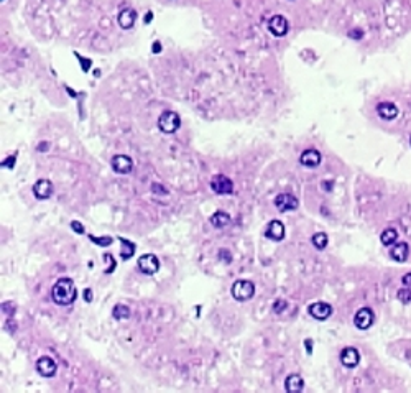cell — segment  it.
<instances>
[{"mask_svg":"<svg viewBox=\"0 0 411 393\" xmlns=\"http://www.w3.org/2000/svg\"><path fill=\"white\" fill-rule=\"evenodd\" d=\"M51 298L56 305L69 306L76 301V287L71 278H59L51 289Z\"/></svg>","mask_w":411,"mask_h":393,"instance_id":"obj_1","label":"cell"},{"mask_svg":"<svg viewBox=\"0 0 411 393\" xmlns=\"http://www.w3.org/2000/svg\"><path fill=\"white\" fill-rule=\"evenodd\" d=\"M179 127H181V119H179V115L176 114V112L166 110V112H163V114L160 115L158 129L162 130L163 133L171 135V133L176 132Z\"/></svg>","mask_w":411,"mask_h":393,"instance_id":"obj_2","label":"cell"},{"mask_svg":"<svg viewBox=\"0 0 411 393\" xmlns=\"http://www.w3.org/2000/svg\"><path fill=\"white\" fill-rule=\"evenodd\" d=\"M255 294V285L248 280H237L232 285V296L237 301H248Z\"/></svg>","mask_w":411,"mask_h":393,"instance_id":"obj_3","label":"cell"},{"mask_svg":"<svg viewBox=\"0 0 411 393\" xmlns=\"http://www.w3.org/2000/svg\"><path fill=\"white\" fill-rule=\"evenodd\" d=\"M211 188L216 194H232L234 183H232V180H229L227 176L216 175L211 180Z\"/></svg>","mask_w":411,"mask_h":393,"instance_id":"obj_4","label":"cell"},{"mask_svg":"<svg viewBox=\"0 0 411 393\" xmlns=\"http://www.w3.org/2000/svg\"><path fill=\"white\" fill-rule=\"evenodd\" d=\"M138 270L145 275H153L160 270V260L157 255L153 254H145L138 259Z\"/></svg>","mask_w":411,"mask_h":393,"instance_id":"obj_5","label":"cell"},{"mask_svg":"<svg viewBox=\"0 0 411 393\" xmlns=\"http://www.w3.org/2000/svg\"><path fill=\"white\" fill-rule=\"evenodd\" d=\"M373 321H375V314L370 308H362L356 313V317H354V324H356L357 329L365 331L368 327H372Z\"/></svg>","mask_w":411,"mask_h":393,"instance_id":"obj_6","label":"cell"},{"mask_svg":"<svg viewBox=\"0 0 411 393\" xmlns=\"http://www.w3.org/2000/svg\"><path fill=\"white\" fill-rule=\"evenodd\" d=\"M308 313L314 317V319L326 321L330 314H332V306L328 305V303L318 301V303H313V305L308 308Z\"/></svg>","mask_w":411,"mask_h":393,"instance_id":"obj_7","label":"cell"},{"mask_svg":"<svg viewBox=\"0 0 411 393\" xmlns=\"http://www.w3.org/2000/svg\"><path fill=\"white\" fill-rule=\"evenodd\" d=\"M33 194L40 201L50 199L51 194H53V183L50 180H38L33 184Z\"/></svg>","mask_w":411,"mask_h":393,"instance_id":"obj_8","label":"cell"},{"mask_svg":"<svg viewBox=\"0 0 411 393\" xmlns=\"http://www.w3.org/2000/svg\"><path fill=\"white\" fill-rule=\"evenodd\" d=\"M134 168V161H132L130 157L127 155H115L112 158V170L119 175H129Z\"/></svg>","mask_w":411,"mask_h":393,"instance_id":"obj_9","label":"cell"},{"mask_svg":"<svg viewBox=\"0 0 411 393\" xmlns=\"http://www.w3.org/2000/svg\"><path fill=\"white\" fill-rule=\"evenodd\" d=\"M275 206L280 212H286V210H295L298 208V199L290 193H281L276 196Z\"/></svg>","mask_w":411,"mask_h":393,"instance_id":"obj_10","label":"cell"},{"mask_svg":"<svg viewBox=\"0 0 411 393\" xmlns=\"http://www.w3.org/2000/svg\"><path fill=\"white\" fill-rule=\"evenodd\" d=\"M268 30L275 36H285L288 33V20L283 15H273L268 22Z\"/></svg>","mask_w":411,"mask_h":393,"instance_id":"obj_11","label":"cell"},{"mask_svg":"<svg viewBox=\"0 0 411 393\" xmlns=\"http://www.w3.org/2000/svg\"><path fill=\"white\" fill-rule=\"evenodd\" d=\"M267 238H270L273 242H280L285 238V226H283L281 221H278V219H273L270 221L267 227V232H265Z\"/></svg>","mask_w":411,"mask_h":393,"instance_id":"obj_12","label":"cell"},{"mask_svg":"<svg viewBox=\"0 0 411 393\" xmlns=\"http://www.w3.org/2000/svg\"><path fill=\"white\" fill-rule=\"evenodd\" d=\"M341 362L344 367L354 368L358 366V362H360V354H358V350L356 347H346V349H342V352H341Z\"/></svg>","mask_w":411,"mask_h":393,"instance_id":"obj_13","label":"cell"},{"mask_svg":"<svg viewBox=\"0 0 411 393\" xmlns=\"http://www.w3.org/2000/svg\"><path fill=\"white\" fill-rule=\"evenodd\" d=\"M36 370H38L40 375H43V377H55L58 367H56L55 360L51 357H41V359H38V362H36Z\"/></svg>","mask_w":411,"mask_h":393,"instance_id":"obj_14","label":"cell"},{"mask_svg":"<svg viewBox=\"0 0 411 393\" xmlns=\"http://www.w3.org/2000/svg\"><path fill=\"white\" fill-rule=\"evenodd\" d=\"M321 160H323V158H321V153L318 152V150H314V148L304 150V152L301 153V157H300V163L303 166H308V168L319 166Z\"/></svg>","mask_w":411,"mask_h":393,"instance_id":"obj_15","label":"cell"},{"mask_svg":"<svg viewBox=\"0 0 411 393\" xmlns=\"http://www.w3.org/2000/svg\"><path fill=\"white\" fill-rule=\"evenodd\" d=\"M377 114H379L384 120H393L398 115V107L391 102H380L377 105Z\"/></svg>","mask_w":411,"mask_h":393,"instance_id":"obj_16","label":"cell"},{"mask_svg":"<svg viewBox=\"0 0 411 393\" xmlns=\"http://www.w3.org/2000/svg\"><path fill=\"white\" fill-rule=\"evenodd\" d=\"M285 388L288 393H300V392H303L304 382H303V378H301V375H298V373H290L285 380Z\"/></svg>","mask_w":411,"mask_h":393,"instance_id":"obj_17","label":"cell"},{"mask_svg":"<svg viewBox=\"0 0 411 393\" xmlns=\"http://www.w3.org/2000/svg\"><path fill=\"white\" fill-rule=\"evenodd\" d=\"M135 20H137V12L130 7L124 8V10L119 13V25H120V28H124V30H130V28L134 26Z\"/></svg>","mask_w":411,"mask_h":393,"instance_id":"obj_18","label":"cell"},{"mask_svg":"<svg viewBox=\"0 0 411 393\" xmlns=\"http://www.w3.org/2000/svg\"><path fill=\"white\" fill-rule=\"evenodd\" d=\"M408 255H410V247L406 242H398V244H395L393 249L390 250L391 260H395V262H406Z\"/></svg>","mask_w":411,"mask_h":393,"instance_id":"obj_19","label":"cell"},{"mask_svg":"<svg viewBox=\"0 0 411 393\" xmlns=\"http://www.w3.org/2000/svg\"><path fill=\"white\" fill-rule=\"evenodd\" d=\"M232 222V219L227 212H224V210H217L214 216H211V224L217 229H222L225 226H229V224Z\"/></svg>","mask_w":411,"mask_h":393,"instance_id":"obj_20","label":"cell"},{"mask_svg":"<svg viewBox=\"0 0 411 393\" xmlns=\"http://www.w3.org/2000/svg\"><path fill=\"white\" fill-rule=\"evenodd\" d=\"M380 240H382V244L386 245V247L395 245L396 242H398V234H396L395 229H385L380 236Z\"/></svg>","mask_w":411,"mask_h":393,"instance_id":"obj_21","label":"cell"},{"mask_svg":"<svg viewBox=\"0 0 411 393\" xmlns=\"http://www.w3.org/2000/svg\"><path fill=\"white\" fill-rule=\"evenodd\" d=\"M311 242H313V245L318 250H324L326 247H328V234H324V232L314 234L313 238H311Z\"/></svg>","mask_w":411,"mask_h":393,"instance_id":"obj_22","label":"cell"},{"mask_svg":"<svg viewBox=\"0 0 411 393\" xmlns=\"http://www.w3.org/2000/svg\"><path fill=\"white\" fill-rule=\"evenodd\" d=\"M119 240L122 242V245H124V250H122V259H124V260L132 259V257H134V254H135V245L132 244V242L127 240V238L119 237Z\"/></svg>","mask_w":411,"mask_h":393,"instance_id":"obj_23","label":"cell"},{"mask_svg":"<svg viewBox=\"0 0 411 393\" xmlns=\"http://www.w3.org/2000/svg\"><path fill=\"white\" fill-rule=\"evenodd\" d=\"M112 316H114L115 319H127V317L130 316L129 306H125V305H115L114 310H112Z\"/></svg>","mask_w":411,"mask_h":393,"instance_id":"obj_24","label":"cell"},{"mask_svg":"<svg viewBox=\"0 0 411 393\" xmlns=\"http://www.w3.org/2000/svg\"><path fill=\"white\" fill-rule=\"evenodd\" d=\"M396 296H398V299L401 303H403V305H410L411 303V288H401V289H398V294H396Z\"/></svg>","mask_w":411,"mask_h":393,"instance_id":"obj_25","label":"cell"},{"mask_svg":"<svg viewBox=\"0 0 411 393\" xmlns=\"http://www.w3.org/2000/svg\"><path fill=\"white\" fill-rule=\"evenodd\" d=\"M89 238H91L94 244H99V245H102V247H107V245L112 244V237H101V238H96L94 236H89Z\"/></svg>","mask_w":411,"mask_h":393,"instance_id":"obj_26","label":"cell"},{"mask_svg":"<svg viewBox=\"0 0 411 393\" xmlns=\"http://www.w3.org/2000/svg\"><path fill=\"white\" fill-rule=\"evenodd\" d=\"M219 259L224 260L225 263H230V262H232V255L229 254V250H220L219 252Z\"/></svg>","mask_w":411,"mask_h":393,"instance_id":"obj_27","label":"cell"},{"mask_svg":"<svg viewBox=\"0 0 411 393\" xmlns=\"http://www.w3.org/2000/svg\"><path fill=\"white\" fill-rule=\"evenodd\" d=\"M71 227H73V231H74V232H78V234H84V227H82V224L79 222V221H73V222H71Z\"/></svg>","mask_w":411,"mask_h":393,"instance_id":"obj_28","label":"cell"},{"mask_svg":"<svg viewBox=\"0 0 411 393\" xmlns=\"http://www.w3.org/2000/svg\"><path fill=\"white\" fill-rule=\"evenodd\" d=\"M285 308H286V303L281 301V299H278L275 303V306H273V310H275V313H281V310H285Z\"/></svg>","mask_w":411,"mask_h":393,"instance_id":"obj_29","label":"cell"},{"mask_svg":"<svg viewBox=\"0 0 411 393\" xmlns=\"http://www.w3.org/2000/svg\"><path fill=\"white\" fill-rule=\"evenodd\" d=\"M403 285H405V287L411 288V273H406L405 277H403Z\"/></svg>","mask_w":411,"mask_h":393,"instance_id":"obj_30","label":"cell"},{"mask_svg":"<svg viewBox=\"0 0 411 393\" xmlns=\"http://www.w3.org/2000/svg\"><path fill=\"white\" fill-rule=\"evenodd\" d=\"M84 299H86L87 303L92 301V291L91 289H84Z\"/></svg>","mask_w":411,"mask_h":393,"instance_id":"obj_31","label":"cell"},{"mask_svg":"<svg viewBox=\"0 0 411 393\" xmlns=\"http://www.w3.org/2000/svg\"><path fill=\"white\" fill-rule=\"evenodd\" d=\"M13 163H15V157H10L8 158V168H12ZM3 166H7V163H3Z\"/></svg>","mask_w":411,"mask_h":393,"instance_id":"obj_32","label":"cell"},{"mask_svg":"<svg viewBox=\"0 0 411 393\" xmlns=\"http://www.w3.org/2000/svg\"><path fill=\"white\" fill-rule=\"evenodd\" d=\"M150 18H153V13H152V12H148V13H146V17H145V23H148V22H150Z\"/></svg>","mask_w":411,"mask_h":393,"instance_id":"obj_33","label":"cell"},{"mask_svg":"<svg viewBox=\"0 0 411 393\" xmlns=\"http://www.w3.org/2000/svg\"><path fill=\"white\" fill-rule=\"evenodd\" d=\"M160 50H162V46H160V43L157 41V43H155V46H153V51H155V53H158Z\"/></svg>","mask_w":411,"mask_h":393,"instance_id":"obj_34","label":"cell"},{"mask_svg":"<svg viewBox=\"0 0 411 393\" xmlns=\"http://www.w3.org/2000/svg\"><path fill=\"white\" fill-rule=\"evenodd\" d=\"M410 145H411V137H410Z\"/></svg>","mask_w":411,"mask_h":393,"instance_id":"obj_35","label":"cell"}]
</instances>
